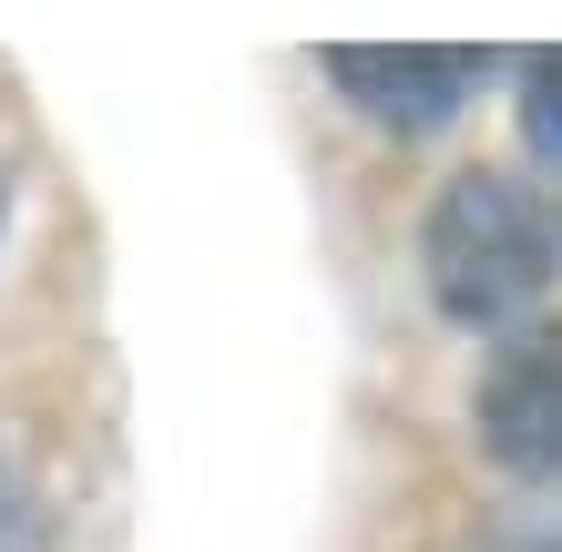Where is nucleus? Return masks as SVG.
I'll list each match as a JSON object with an SVG mask.
<instances>
[{"label": "nucleus", "mask_w": 562, "mask_h": 552, "mask_svg": "<svg viewBox=\"0 0 562 552\" xmlns=\"http://www.w3.org/2000/svg\"><path fill=\"white\" fill-rule=\"evenodd\" d=\"M429 297L460 328H512L562 277V205L521 174H460L429 205Z\"/></svg>", "instance_id": "f257e3e1"}, {"label": "nucleus", "mask_w": 562, "mask_h": 552, "mask_svg": "<svg viewBox=\"0 0 562 552\" xmlns=\"http://www.w3.org/2000/svg\"><path fill=\"white\" fill-rule=\"evenodd\" d=\"M471 419H481V450L502 471H521V481L562 471V317H532V328H512L491 348Z\"/></svg>", "instance_id": "f03ea898"}, {"label": "nucleus", "mask_w": 562, "mask_h": 552, "mask_svg": "<svg viewBox=\"0 0 562 552\" xmlns=\"http://www.w3.org/2000/svg\"><path fill=\"white\" fill-rule=\"evenodd\" d=\"M327 72H338V92L358 113H379L389 134H440V123L460 113V92H471L481 52H419V42H338L327 52Z\"/></svg>", "instance_id": "7ed1b4c3"}, {"label": "nucleus", "mask_w": 562, "mask_h": 552, "mask_svg": "<svg viewBox=\"0 0 562 552\" xmlns=\"http://www.w3.org/2000/svg\"><path fill=\"white\" fill-rule=\"evenodd\" d=\"M521 134H532L542 165H562V52H542L532 72H521Z\"/></svg>", "instance_id": "20e7f679"}, {"label": "nucleus", "mask_w": 562, "mask_h": 552, "mask_svg": "<svg viewBox=\"0 0 562 552\" xmlns=\"http://www.w3.org/2000/svg\"><path fill=\"white\" fill-rule=\"evenodd\" d=\"M0 552H42V511L21 502V481L0 471Z\"/></svg>", "instance_id": "39448f33"}]
</instances>
